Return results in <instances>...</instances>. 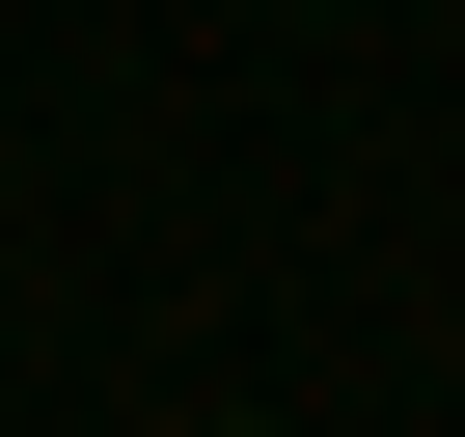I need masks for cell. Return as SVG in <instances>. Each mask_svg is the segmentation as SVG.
Segmentation results:
<instances>
[{
  "instance_id": "6da1fadb",
  "label": "cell",
  "mask_w": 465,
  "mask_h": 437,
  "mask_svg": "<svg viewBox=\"0 0 465 437\" xmlns=\"http://www.w3.org/2000/svg\"><path fill=\"white\" fill-rule=\"evenodd\" d=\"M219 437H274V410H219Z\"/></svg>"
}]
</instances>
